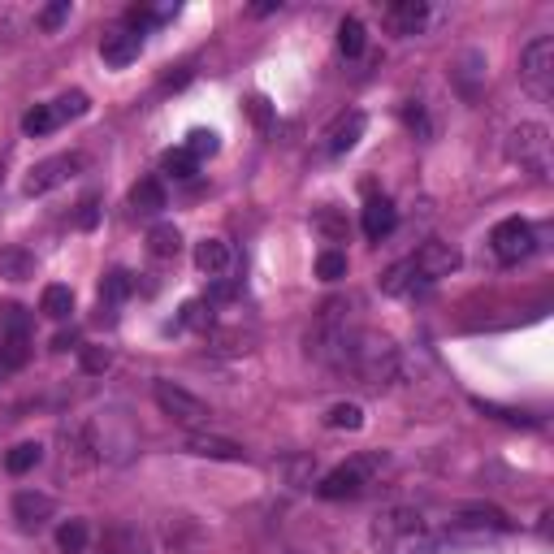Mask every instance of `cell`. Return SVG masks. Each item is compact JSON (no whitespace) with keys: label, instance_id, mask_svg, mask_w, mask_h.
I'll list each match as a JSON object with an SVG mask.
<instances>
[{"label":"cell","instance_id":"1","mask_svg":"<svg viewBox=\"0 0 554 554\" xmlns=\"http://www.w3.org/2000/svg\"><path fill=\"white\" fill-rule=\"evenodd\" d=\"M373 546L386 554H433L438 542L429 537V524L416 507H390L373 520Z\"/></svg>","mask_w":554,"mask_h":554},{"label":"cell","instance_id":"2","mask_svg":"<svg viewBox=\"0 0 554 554\" xmlns=\"http://www.w3.org/2000/svg\"><path fill=\"white\" fill-rule=\"evenodd\" d=\"M381 464H386L381 455H355V459H347V464L329 468L325 477H321V485H316V494L329 498V503H338V498H355V494H364L368 485H373V477L381 472Z\"/></svg>","mask_w":554,"mask_h":554},{"label":"cell","instance_id":"3","mask_svg":"<svg viewBox=\"0 0 554 554\" xmlns=\"http://www.w3.org/2000/svg\"><path fill=\"white\" fill-rule=\"evenodd\" d=\"M507 156H511L516 165L529 169V174L550 178V169H554V156H550V130H546L542 122H520V126L507 135Z\"/></svg>","mask_w":554,"mask_h":554},{"label":"cell","instance_id":"4","mask_svg":"<svg viewBox=\"0 0 554 554\" xmlns=\"http://www.w3.org/2000/svg\"><path fill=\"white\" fill-rule=\"evenodd\" d=\"M520 83L537 104L554 100V39L537 35L529 48L520 52Z\"/></svg>","mask_w":554,"mask_h":554},{"label":"cell","instance_id":"5","mask_svg":"<svg viewBox=\"0 0 554 554\" xmlns=\"http://www.w3.org/2000/svg\"><path fill=\"white\" fill-rule=\"evenodd\" d=\"M152 394H156V407L182 429H200V425L213 420V412H208V403L200 399V394H191L187 386H178V381H156Z\"/></svg>","mask_w":554,"mask_h":554},{"label":"cell","instance_id":"6","mask_svg":"<svg viewBox=\"0 0 554 554\" xmlns=\"http://www.w3.org/2000/svg\"><path fill=\"white\" fill-rule=\"evenodd\" d=\"M490 247H494V256L503 260V265H520L524 256H533L537 234H533V226L524 217H507V221H498V226H494Z\"/></svg>","mask_w":554,"mask_h":554},{"label":"cell","instance_id":"7","mask_svg":"<svg viewBox=\"0 0 554 554\" xmlns=\"http://www.w3.org/2000/svg\"><path fill=\"white\" fill-rule=\"evenodd\" d=\"M78 169H83V156L78 152H61V156H48V161H39L31 174H26L22 182V191L26 195H48V191H57L61 182H70Z\"/></svg>","mask_w":554,"mask_h":554},{"label":"cell","instance_id":"8","mask_svg":"<svg viewBox=\"0 0 554 554\" xmlns=\"http://www.w3.org/2000/svg\"><path fill=\"white\" fill-rule=\"evenodd\" d=\"M139 52H143V35L130 31V26H113V31H104V39H100V57H104V65H113V70L139 61Z\"/></svg>","mask_w":554,"mask_h":554},{"label":"cell","instance_id":"9","mask_svg":"<svg viewBox=\"0 0 554 554\" xmlns=\"http://www.w3.org/2000/svg\"><path fill=\"white\" fill-rule=\"evenodd\" d=\"M52 511H57V503H52L48 494H35V490L13 494V520H18L22 533H39L52 520Z\"/></svg>","mask_w":554,"mask_h":554},{"label":"cell","instance_id":"10","mask_svg":"<svg viewBox=\"0 0 554 554\" xmlns=\"http://www.w3.org/2000/svg\"><path fill=\"white\" fill-rule=\"evenodd\" d=\"M412 265H416V273L425 277V282H438V277H451L455 269H459V252L451 243H425L420 252L412 256Z\"/></svg>","mask_w":554,"mask_h":554},{"label":"cell","instance_id":"11","mask_svg":"<svg viewBox=\"0 0 554 554\" xmlns=\"http://www.w3.org/2000/svg\"><path fill=\"white\" fill-rule=\"evenodd\" d=\"M455 529H477V533H511V524L498 507H485V503H468L455 511Z\"/></svg>","mask_w":554,"mask_h":554},{"label":"cell","instance_id":"12","mask_svg":"<svg viewBox=\"0 0 554 554\" xmlns=\"http://www.w3.org/2000/svg\"><path fill=\"white\" fill-rule=\"evenodd\" d=\"M364 126H368V117L364 113H342L334 126L325 130V152L329 156H342V152H351L355 143H360V135H364Z\"/></svg>","mask_w":554,"mask_h":554},{"label":"cell","instance_id":"13","mask_svg":"<svg viewBox=\"0 0 554 554\" xmlns=\"http://www.w3.org/2000/svg\"><path fill=\"white\" fill-rule=\"evenodd\" d=\"M429 22V5L425 0H399V5L386 9V26L394 35H420Z\"/></svg>","mask_w":554,"mask_h":554},{"label":"cell","instance_id":"14","mask_svg":"<svg viewBox=\"0 0 554 554\" xmlns=\"http://www.w3.org/2000/svg\"><path fill=\"white\" fill-rule=\"evenodd\" d=\"M230 265H234V252H230L226 239H204V243H195V269H200V273L221 277V273H230Z\"/></svg>","mask_w":554,"mask_h":554},{"label":"cell","instance_id":"15","mask_svg":"<svg viewBox=\"0 0 554 554\" xmlns=\"http://www.w3.org/2000/svg\"><path fill=\"white\" fill-rule=\"evenodd\" d=\"M394 221H399V213H394V204L386 200V195H368L364 204V234L368 239H386V234L394 230Z\"/></svg>","mask_w":554,"mask_h":554},{"label":"cell","instance_id":"16","mask_svg":"<svg viewBox=\"0 0 554 554\" xmlns=\"http://www.w3.org/2000/svg\"><path fill=\"white\" fill-rule=\"evenodd\" d=\"M165 182L161 178H139L135 187H130V208H135L139 217H156L165 208Z\"/></svg>","mask_w":554,"mask_h":554},{"label":"cell","instance_id":"17","mask_svg":"<svg viewBox=\"0 0 554 554\" xmlns=\"http://www.w3.org/2000/svg\"><path fill=\"white\" fill-rule=\"evenodd\" d=\"M425 286H429V282L416 273L412 256L399 260V265H390L386 277H381V290H386V295H416V290H425Z\"/></svg>","mask_w":554,"mask_h":554},{"label":"cell","instance_id":"18","mask_svg":"<svg viewBox=\"0 0 554 554\" xmlns=\"http://www.w3.org/2000/svg\"><path fill=\"white\" fill-rule=\"evenodd\" d=\"M187 451L200 455V459H226V464H243V459H247V451H243L239 442H230V438H208V433L191 438Z\"/></svg>","mask_w":554,"mask_h":554},{"label":"cell","instance_id":"19","mask_svg":"<svg viewBox=\"0 0 554 554\" xmlns=\"http://www.w3.org/2000/svg\"><path fill=\"white\" fill-rule=\"evenodd\" d=\"M31 360V334H0V368L18 373Z\"/></svg>","mask_w":554,"mask_h":554},{"label":"cell","instance_id":"20","mask_svg":"<svg viewBox=\"0 0 554 554\" xmlns=\"http://www.w3.org/2000/svg\"><path fill=\"white\" fill-rule=\"evenodd\" d=\"M148 247H152L156 260H174V256L182 252V234H178V226H169V221L152 226V230H148Z\"/></svg>","mask_w":554,"mask_h":554},{"label":"cell","instance_id":"21","mask_svg":"<svg viewBox=\"0 0 554 554\" xmlns=\"http://www.w3.org/2000/svg\"><path fill=\"white\" fill-rule=\"evenodd\" d=\"M0 277H9V282L35 277V256L22 252V247H5V252H0Z\"/></svg>","mask_w":554,"mask_h":554},{"label":"cell","instance_id":"22","mask_svg":"<svg viewBox=\"0 0 554 554\" xmlns=\"http://www.w3.org/2000/svg\"><path fill=\"white\" fill-rule=\"evenodd\" d=\"M39 312L52 316V321H65L74 312V290L70 286H44V299H39Z\"/></svg>","mask_w":554,"mask_h":554},{"label":"cell","instance_id":"23","mask_svg":"<svg viewBox=\"0 0 554 554\" xmlns=\"http://www.w3.org/2000/svg\"><path fill=\"white\" fill-rule=\"evenodd\" d=\"M39 459H44V446H39V442H18L5 455V472H13V477H26V472L39 464Z\"/></svg>","mask_w":554,"mask_h":554},{"label":"cell","instance_id":"24","mask_svg":"<svg viewBox=\"0 0 554 554\" xmlns=\"http://www.w3.org/2000/svg\"><path fill=\"white\" fill-rule=\"evenodd\" d=\"M130 290H135V273H126V269H113V273H104V282H100V303H122Z\"/></svg>","mask_w":554,"mask_h":554},{"label":"cell","instance_id":"25","mask_svg":"<svg viewBox=\"0 0 554 554\" xmlns=\"http://www.w3.org/2000/svg\"><path fill=\"white\" fill-rule=\"evenodd\" d=\"M57 126H61V117H57V109H52V104H35V109L22 117V130H26V135H35V139L39 135H52Z\"/></svg>","mask_w":554,"mask_h":554},{"label":"cell","instance_id":"26","mask_svg":"<svg viewBox=\"0 0 554 554\" xmlns=\"http://www.w3.org/2000/svg\"><path fill=\"white\" fill-rule=\"evenodd\" d=\"M364 44H368L364 22H360V18H342V26H338V48H342V57H360Z\"/></svg>","mask_w":554,"mask_h":554},{"label":"cell","instance_id":"27","mask_svg":"<svg viewBox=\"0 0 554 554\" xmlns=\"http://www.w3.org/2000/svg\"><path fill=\"white\" fill-rule=\"evenodd\" d=\"M161 169H165L169 178H195V174H200V161H195L187 148H169L161 156Z\"/></svg>","mask_w":554,"mask_h":554},{"label":"cell","instance_id":"28","mask_svg":"<svg viewBox=\"0 0 554 554\" xmlns=\"http://www.w3.org/2000/svg\"><path fill=\"white\" fill-rule=\"evenodd\" d=\"M178 321L187 325V329H195V334H208V329H213V321H217V316H213V303H208V299H191L187 308H182Z\"/></svg>","mask_w":554,"mask_h":554},{"label":"cell","instance_id":"29","mask_svg":"<svg viewBox=\"0 0 554 554\" xmlns=\"http://www.w3.org/2000/svg\"><path fill=\"white\" fill-rule=\"evenodd\" d=\"M195 161H208V156H217V148H221V139H217V130H204V126H195L191 135H187V143H182Z\"/></svg>","mask_w":554,"mask_h":554},{"label":"cell","instance_id":"30","mask_svg":"<svg viewBox=\"0 0 554 554\" xmlns=\"http://www.w3.org/2000/svg\"><path fill=\"white\" fill-rule=\"evenodd\" d=\"M325 425L329 429H364V412H360V403H334L329 407V416H325Z\"/></svg>","mask_w":554,"mask_h":554},{"label":"cell","instance_id":"31","mask_svg":"<svg viewBox=\"0 0 554 554\" xmlns=\"http://www.w3.org/2000/svg\"><path fill=\"white\" fill-rule=\"evenodd\" d=\"M0 334H31V312L22 303H0Z\"/></svg>","mask_w":554,"mask_h":554},{"label":"cell","instance_id":"32","mask_svg":"<svg viewBox=\"0 0 554 554\" xmlns=\"http://www.w3.org/2000/svg\"><path fill=\"white\" fill-rule=\"evenodd\" d=\"M57 546L65 554H87V524L83 520H70L57 529Z\"/></svg>","mask_w":554,"mask_h":554},{"label":"cell","instance_id":"33","mask_svg":"<svg viewBox=\"0 0 554 554\" xmlns=\"http://www.w3.org/2000/svg\"><path fill=\"white\" fill-rule=\"evenodd\" d=\"M316 277H325V282L347 277V256H342V252H321V260H316Z\"/></svg>","mask_w":554,"mask_h":554},{"label":"cell","instance_id":"34","mask_svg":"<svg viewBox=\"0 0 554 554\" xmlns=\"http://www.w3.org/2000/svg\"><path fill=\"white\" fill-rule=\"evenodd\" d=\"M109 368H113V351L109 347H83V373L100 377V373H109Z\"/></svg>","mask_w":554,"mask_h":554},{"label":"cell","instance_id":"35","mask_svg":"<svg viewBox=\"0 0 554 554\" xmlns=\"http://www.w3.org/2000/svg\"><path fill=\"white\" fill-rule=\"evenodd\" d=\"M52 109H57L61 122H70V117H83L87 113V96H83V91H70V96L52 100Z\"/></svg>","mask_w":554,"mask_h":554},{"label":"cell","instance_id":"36","mask_svg":"<svg viewBox=\"0 0 554 554\" xmlns=\"http://www.w3.org/2000/svg\"><path fill=\"white\" fill-rule=\"evenodd\" d=\"M65 18H70V0H57V5H48L44 13H39V26H44V31H57Z\"/></svg>","mask_w":554,"mask_h":554},{"label":"cell","instance_id":"37","mask_svg":"<svg viewBox=\"0 0 554 554\" xmlns=\"http://www.w3.org/2000/svg\"><path fill=\"white\" fill-rule=\"evenodd\" d=\"M316 230H325V239H329V243H338L342 234H347V226L338 221V213H321V217H316Z\"/></svg>","mask_w":554,"mask_h":554},{"label":"cell","instance_id":"38","mask_svg":"<svg viewBox=\"0 0 554 554\" xmlns=\"http://www.w3.org/2000/svg\"><path fill=\"white\" fill-rule=\"evenodd\" d=\"M96 208H100V200H96V195H87V200L78 204V226H83V230H91V226H96Z\"/></svg>","mask_w":554,"mask_h":554},{"label":"cell","instance_id":"39","mask_svg":"<svg viewBox=\"0 0 554 554\" xmlns=\"http://www.w3.org/2000/svg\"><path fill=\"white\" fill-rule=\"evenodd\" d=\"M252 117H256V126H260V130H269L273 113H269V100H265V96H252Z\"/></svg>","mask_w":554,"mask_h":554},{"label":"cell","instance_id":"40","mask_svg":"<svg viewBox=\"0 0 554 554\" xmlns=\"http://www.w3.org/2000/svg\"><path fill=\"white\" fill-rule=\"evenodd\" d=\"M57 351H65V347H74V334H57V342H52Z\"/></svg>","mask_w":554,"mask_h":554},{"label":"cell","instance_id":"41","mask_svg":"<svg viewBox=\"0 0 554 554\" xmlns=\"http://www.w3.org/2000/svg\"><path fill=\"white\" fill-rule=\"evenodd\" d=\"M0 182H5V165H0Z\"/></svg>","mask_w":554,"mask_h":554}]
</instances>
